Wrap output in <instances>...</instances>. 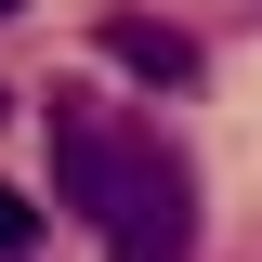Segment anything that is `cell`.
<instances>
[{
  "mask_svg": "<svg viewBox=\"0 0 262 262\" xmlns=\"http://www.w3.org/2000/svg\"><path fill=\"white\" fill-rule=\"evenodd\" d=\"M131 170H144V131H118L105 105L53 92V210H79V223H118Z\"/></svg>",
  "mask_w": 262,
  "mask_h": 262,
  "instance_id": "cell-1",
  "label": "cell"
},
{
  "mask_svg": "<svg viewBox=\"0 0 262 262\" xmlns=\"http://www.w3.org/2000/svg\"><path fill=\"white\" fill-rule=\"evenodd\" d=\"M105 262H196V158L144 131V170H131L118 223H105Z\"/></svg>",
  "mask_w": 262,
  "mask_h": 262,
  "instance_id": "cell-2",
  "label": "cell"
},
{
  "mask_svg": "<svg viewBox=\"0 0 262 262\" xmlns=\"http://www.w3.org/2000/svg\"><path fill=\"white\" fill-rule=\"evenodd\" d=\"M105 66H131L144 92H184V79H196V39L158 27V13H105Z\"/></svg>",
  "mask_w": 262,
  "mask_h": 262,
  "instance_id": "cell-3",
  "label": "cell"
},
{
  "mask_svg": "<svg viewBox=\"0 0 262 262\" xmlns=\"http://www.w3.org/2000/svg\"><path fill=\"white\" fill-rule=\"evenodd\" d=\"M27 249H39V210H27L13 184H0V262H27Z\"/></svg>",
  "mask_w": 262,
  "mask_h": 262,
  "instance_id": "cell-4",
  "label": "cell"
},
{
  "mask_svg": "<svg viewBox=\"0 0 262 262\" xmlns=\"http://www.w3.org/2000/svg\"><path fill=\"white\" fill-rule=\"evenodd\" d=\"M0 13H13V0H0Z\"/></svg>",
  "mask_w": 262,
  "mask_h": 262,
  "instance_id": "cell-5",
  "label": "cell"
}]
</instances>
